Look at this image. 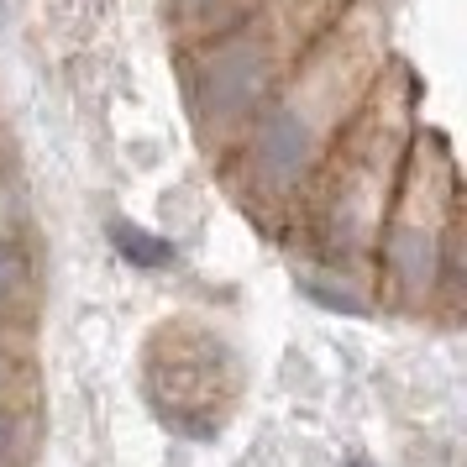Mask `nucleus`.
Segmentation results:
<instances>
[{
	"label": "nucleus",
	"instance_id": "nucleus-1",
	"mask_svg": "<svg viewBox=\"0 0 467 467\" xmlns=\"http://www.w3.org/2000/svg\"><path fill=\"white\" fill-rule=\"evenodd\" d=\"M116 242H121V253L131 257V263H169V242H158V236H148V232H137V226H116Z\"/></svg>",
	"mask_w": 467,
	"mask_h": 467
},
{
	"label": "nucleus",
	"instance_id": "nucleus-2",
	"mask_svg": "<svg viewBox=\"0 0 467 467\" xmlns=\"http://www.w3.org/2000/svg\"><path fill=\"white\" fill-rule=\"evenodd\" d=\"M352 467H362V462H352Z\"/></svg>",
	"mask_w": 467,
	"mask_h": 467
}]
</instances>
